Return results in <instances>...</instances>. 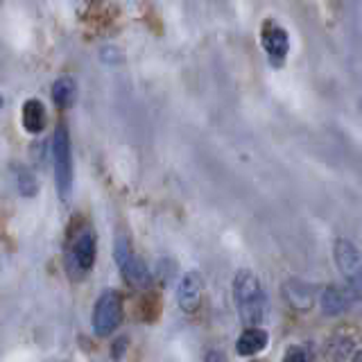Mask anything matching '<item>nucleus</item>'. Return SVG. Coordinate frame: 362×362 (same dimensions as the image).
<instances>
[{
    "label": "nucleus",
    "instance_id": "f257e3e1",
    "mask_svg": "<svg viewBox=\"0 0 362 362\" xmlns=\"http://www.w3.org/2000/svg\"><path fill=\"white\" fill-rule=\"evenodd\" d=\"M233 301L238 317L245 326H260L265 320V290L258 276L249 269H240L233 279Z\"/></svg>",
    "mask_w": 362,
    "mask_h": 362
},
{
    "label": "nucleus",
    "instance_id": "f03ea898",
    "mask_svg": "<svg viewBox=\"0 0 362 362\" xmlns=\"http://www.w3.org/2000/svg\"><path fill=\"white\" fill-rule=\"evenodd\" d=\"M52 168L57 190H59L62 199H66L73 188V150L66 124H59L52 136Z\"/></svg>",
    "mask_w": 362,
    "mask_h": 362
},
{
    "label": "nucleus",
    "instance_id": "7ed1b4c3",
    "mask_svg": "<svg viewBox=\"0 0 362 362\" xmlns=\"http://www.w3.org/2000/svg\"><path fill=\"white\" fill-rule=\"evenodd\" d=\"M95 256H98L95 231L88 229V226H84L82 231H77L75 240L71 243V249H68V256H66L68 274H71L73 279L86 276L95 265Z\"/></svg>",
    "mask_w": 362,
    "mask_h": 362
},
{
    "label": "nucleus",
    "instance_id": "20e7f679",
    "mask_svg": "<svg viewBox=\"0 0 362 362\" xmlns=\"http://www.w3.org/2000/svg\"><path fill=\"white\" fill-rule=\"evenodd\" d=\"M113 256H116V263H118L122 276L129 286H134V288L150 286V269H147V265L143 263V260L134 254L127 235H118L116 247H113Z\"/></svg>",
    "mask_w": 362,
    "mask_h": 362
},
{
    "label": "nucleus",
    "instance_id": "39448f33",
    "mask_svg": "<svg viewBox=\"0 0 362 362\" xmlns=\"http://www.w3.org/2000/svg\"><path fill=\"white\" fill-rule=\"evenodd\" d=\"M122 322V297L116 290H105L93 308V331L100 337L111 335Z\"/></svg>",
    "mask_w": 362,
    "mask_h": 362
},
{
    "label": "nucleus",
    "instance_id": "423d86ee",
    "mask_svg": "<svg viewBox=\"0 0 362 362\" xmlns=\"http://www.w3.org/2000/svg\"><path fill=\"white\" fill-rule=\"evenodd\" d=\"M260 45L267 54L269 64L274 68H281L288 59V52H290V37L286 28L276 23L274 18H267L263 21L260 25Z\"/></svg>",
    "mask_w": 362,
    "mask_h": 362
},
{
    "label": "nucleus",
    "instance_id": "0eeeda50",
    "mask_svg": "<svg viewBox=\"0 0 362 362\" xmlns=\"http://www.w3.org/2000/svg\"><path fill=\"white\" fill-rule=\"evenodd\" d=\"M333 254H335V263H337L339 272H342L344 279L349 281V286L354 288L356 294L362 297V254H360V249L351 240H346V238H339V240H335Z\"/></svg>",
    "mask_w": 362,
    "mask_h": 362
},
{
    "label": "nucleus",
    "instance_id": "6e6552de",
    "mask_svg": "<svg viewBox=\"0 0 362 362\" xmlns=\"http://www.w3.org/2000/svg\"><path fill=\"white\" fill-rule=\"evenodd\" d=\"M202 294H204V281L197 272H186L184 276L179 281V288H177V301H179V308L192 315L199 310L202 305Z\"/></svg>",
    "mask_w": 362,
    "mask_h": 362
},
{
    "label": "nucleus",
    "instance_id": "1a4fd4ad",
    "mask_svg": "<svg viewBox=\"0 0 362 362\" xmlns=\"http://www.w3.org/2000/svg\"><path fill=\"white\" fill-rule=\"evenodd\" d=\"M269 342L267 333L258 326H247V331L240 333V337L235 339V351L238 356H256L260 354Z\"/></svg>",
    "mask_w": 362,
    "mask_h": 362
},
{
    "label": "nucleus",
    "instance_id": "9d476101",
    "mask_svg": "<svg viewBox=\"0 0 362 362\" xmlns=\"http://www.w3.org/2000/svg\"><path fill=\"white\" fill-rule=\"evenodd\" d=\"M45 120H48V113H45V107L41 105V100L32 98L23 105V127H25L30 134L43 132Z\"/></svg>",
    "mask_w": 362,
    "mask_h": 362
},
{
    "label": "nucleus",
    "instance_id": "9b49d317",
    "mask_svg": "<svg viewBox=\"0 0 362 362\" xmlns=\"http://www.w3.org/2000/svg\"><path fill=\"white\" fill-rule=\"evenodd\" d=\"M75 95H77V86L73 77H59L52 84V100L57 107L68 109L75 102Z\"/></svg>",
    "mask_w": 362,
    "mask_h": 362
},
{
    "label": "nucleus",
    "instance_id": "f8f14e48",
    "mask_svg": "<svg viewBox=\"0 0 362 362\" xmlns=\"http://www.w3.org/2000/svg\"><path fill=\"white\" fill-rule=\"evenodd\" d=\"M346 305H349V299L339 288L328 286L322 292V308L326 315H342L346 310Z\"/></svg>",
    "mask_w": 362,
    "mask_h": 362
},
{
    "label": "nucleus",
    "instance_id": "ddd939ff",
    "mask_svg": "<svg viewBox=\"0 0 362 362\" xmlns=\"http://www.w3.org/2000/svg\"><path fill=\"white\" fill-rule=\"evenodd\" d=\"M283 362H310V356L303 346H290L283 356Z\"/></svg>",
    "mask_w": 362,
    "mask_h": 362
},
{
    "label": "nucleus",
    "instance_id": "4468645a",
    "mask_svg": "<svg viewBox=\"0 0 362 362\" xmlns=\"http://www.w3.org/2000/svg\"><path fill=\"white\" fill-rule=\"evenodd\" d=\"M206 362H226V360H224V356H220V354H211V356L206 358Z\"/></svg>",
    "mask_w": 362,
    "mask_h": 362
},
{
    "label": "nucleus",
    "instance_id": "2eb2a0df",
    "mask_svg": "<svg viewBox=\"0 0 362 362\" xmlns=\"http://www.w3.org/2000/svg\"><path fill=\"white\" fill-rule=\"evenodd\" d=\"M354 362H362V351H358L356 358H354Z\"/></svg>",
    "mask_w": 362,
    "mask_h": 362
},
{
    "label": "nucleus",
    "instance_id": "dca6fc26",
    "mask_svg": "<svg viewBox=\"0 0 362 362\" xmlns=\"http://www.w3.org/2000/svg\"><path fill=\"white\" fill-rule=\"evenodd\" d=\"M0 107H3V95H0Z\"/></svg>",
    "mask_w": 362,
    "mask_h": 362
}]
</instances>
